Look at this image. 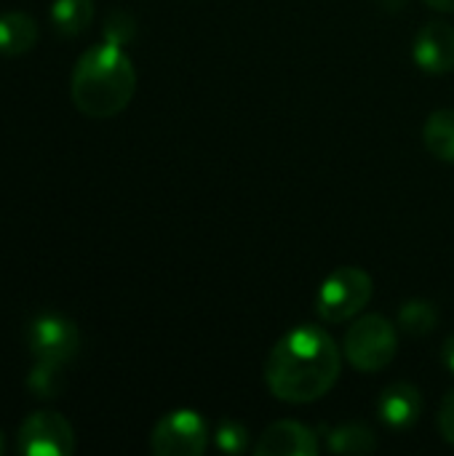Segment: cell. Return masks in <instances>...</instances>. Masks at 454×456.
<instances>
[{"instance_id": "obj_1", "label": "cell", "mask_w": 454, "mask_h": 456, "mask_svg": "<svg viewBox=\"0 0 454 456\" xmlns=\"http://www.w3.org/2000/svg\"><path fill=\"white\" fill-rule=\"evenodd\" d=\"M343 350L318 326L286 331L265 361V385L273 398L302 406L324 398L340 379Z\"/></svg>"}, {"instance_id": "obj_11", "label": "cell", "mask_w": 454, "mask_h": 456, "mask_svg": "<svg viewBox=\"0 0 454 456\" xmlns=\"http://www.w3.org/2000/svg\"><path fill=\"white\" fill-rule=\"evenodd\" d=\"M37 43V24L24 11L0 13V53L21 56Z\"/></svg>"}, {"instance_id": "obj_5", "label": "cell", "mask_w": 454, "mask_h": 456, "mask_svg": "<svg viewBox=\"0 0 454 456\" xmlns=\"http://www.w3.org/2000/svg\"><path fill=\"white\" fill-rule=\"evenodd\" d=\"M209 441V425L193 409L169 411L150 433V449L158 456H203Z\"/></svg>"}, {"instance_id": "obj_6", "label": "cell", "mask_w": 454, "mask_h": 456, "mask_svg": "<svg viewBox=\"0 0 454 456\" xmlns=\"http://www.w3.org/2000/svg\"><path fill=\"white\" fill-rule=\"evenodd\" d=\"M19 452L27 456H70L75 452V433L56 411H35L19 428Z\"/></svg>"}, {"instance_id": "obj_4", "label": "cell", "mask_w": 454, "mask_h": 456, "mask_svg": "<svg viewBox=\"0 0 454 456\" xmlns=\"http://www.w3.org/2000/svg\"><path fill=\"white\" fill-rule=\"evenodd\" d=\"M372 275L361 267H337L318 289L316 310L326 323H345L372 302Z\"/></svg>"}, {"instance_id": "obj_20", "label": "cell", "mask_w": 454, "mask_h": 456, "mask_svg": "<svg viewBox=\"0 0 454 456\" xmlns=\"http://www.w3.org/2000/svg\"><path fill=\"white\" fill-rule=\"evenodd\" d=\"M442 361H444V366L450 369L454 374V334L444 342V350H442Z\"/></svg>"}, {"instance_id": "obj_2", "label": "cell", "mask_w": 454, "mask_h": 456, "mask_svg": "<svg viewBox=\"0 0 454 456\" xmlns=\"http://www.w3.org/2000/svg\"><path fill=\"white\" fill-rule=\"evenodd\" d=\"M136 91V69L115 43L91 45L75 64L70 94L72 104L88 118L120 115Z\"/></svg>"}, {"instance_id": "obj_15", "label": "cell", "mask_w": 454, "mask_h": 456, "mask_svg": "<svg viewBox=\"0 0 454 456\" xmlns=\"http://www.w3.org/2000/svg\"><path fill=\"white\" fill-rule=\"evenodd\" d=\"M399 326L409 337H428L439 326V313L431 302L423 299H409L399 310Z\"/></svg>"}, {"instance_id": "obj_12", "label": "cell", "mask_w": 454, "mask_h": 456, "mask_svg": "<svg viewBox=\"0 0 454 456\" xmlns=\"http://www.w3.org/2000/svg\"><path fill=\"white\" fill-rule=\"evenodd\" d=\"M326 444L334 454H372L377 449V436L361 422H348L326 428Z\"/></svg>"}, {"instance_id": "obj_19", "label": "cell", "mask_w": 454, "mask_h": 456, "mask_svg": "<svg viewBox=\"0 0 454 456\" xmlns=\"http://www.w3.org/2000/svg\"><path fill=\"white\" fill-rule=\"evenodd\" d=\"M439 433L450 446H454V393L444 398V403L439 409Z\"/></svg>"}, {"instance_id": "obj_18", "label": "cell", "mask_w": 454, "mask_h": 456, "mask_svg": "<svg viewBox=\"0 0 454 456\" xmlns=\"http://www.w3.org/2000/svg\"><path fill=\"white\" fill-rule=\"evenodd\" d=\"M131 35H134V21H131V16L123 13V11H115V13L107 19V24H104V40H107V43H115V45H123Z\"/></svg>"}, {"instance_id": "obj_13", "label": "cell", "mask_w": 454, "mask_h": 456, "mask_svg": "<svg viewBox=\"0 0 454 456\" xmlns=\"http://www.w3.org/2000/svg\"><path fill=\"white\" fill-rule=\"evenodd\" d=\"M423 142L444 163H454V110L433 112L423 126Z\"/></svg>"}, {"instance_id": "obj_17", "label": "cell", "mask_w": 454, "mask_h": 456, "mask_svg": "<svg viewBox=\"0 0 454 456\" xmlns=\"http://www.w3.org/2000/svg\"><path fill=\"white\" fill-rule=\"evenodd\" d=\"M214 444L225 454H244L249 446V430L238 419H222L214 433Z\"/></svg>"}, {"instance_id": "obj_8", "label": "cell", "mask_w": 454, "mask_h": 456, "mask_svg": "<svg viewBox=\"0 0 454 456\" xmlns=\"http://www.w3.org/2000/svg\"><path fill=\"white\" fill-rule=\"evenodd\" d=\"M417 67L428 75H447L454 69V27L447 21L425 24L412 43Z\"/></svg>"}, {"instance_id": "obj_14", "label": "cell", "mask_w": 454, "mask_h": 456, "mask_svg": "<svg viewBox=\"0 0 454 456\" xmlns=\"http://www.w3.org/2000/svg\"><path fill=\"white\" fill-rule=\"evenodd\" d=\"M94 19V3L91 0H56L51 5V21L56 29L67 37L80 35Z\"/></svg>"}, {"instance_id": "obj_21", "label": "cell", "mask_w": 454, "mask_h": 456, "mask_svg": "<svg viewBox=\"0 0 454 456\" xmlns=\"http://www.w3.org/2000/svg\"><path fill=\"white\" fill-rule=\"evenodd\" d=\"M431 8L436 11H444V13H454V0H425Z\"/></svg>"}, {"instance_id": "obj_7", "label": "cell", "mask_w": 454, "mask_h": 456, "mask_svg": "<svg viewBox=\"0 0 454 456\" xmlns=\"http://www.w3.org/2000/svg\"><path fill=\"white\" fill-rule=\"evenodd\" d=\"M80 347L78 329L62 315H40L29 326V350L37 361L67 363Z\"/></svg>"}, {"instance_id": "obj_3", "label": "cell", "mask_w": 454, "mask_h": 456, "mask_svg": "<svg viewBox=\"0 0 454 456\" xmlns=\"http://www.w3.org/2000/svg\"><path fill=\"white\" fill-rule=\"evenodd\" d=\"M399 350L396 329L383 315H364L359 318L343 342L345 361L361 374H377L391 366Z\"/></svg>"}, {"instance_id": "obj_16", "label": "cell", "mask_w": 454, "mask_h": 456, "mask_svg": "<svg viewBox=\"0 0 454 456\" xmlns=\"http://www.w3.org/2000/svg\"><path fill=\"white\" fill-rule=\"evenodd\" d=\"M27 387L32 395L48 401L62 395L64 390V363L56 361H37V366H32L29 377H27Z\"/></svg>"}, {"instance_id": "obj_10", "label": "cell", "mask_w": 454, "mask_h": 456, "mask_svg": "<svg viewBox=\"0 0 454 456\" xmlns=\"http://www.w3.org/2000/svg\"><path fill=\"white\" fill-rule=\"evenodd\" d=\"M377 414H380L383 425H388L391 430H396V433L409 430L417 425V419L423 414V395L409 382H393L380 393Z\"/></svg>"}, {"instance_id": "obj_22", "label": "cell", "mask_w": 454, "mask_h": 456, "mask_svg": "<svg viewBox=\"0 0 454 456\" xmlns=\"http://www.w3.org/2000/svg\"><path fill=\"white\" fill-rule=\"evenodd\" d=\"M5 454V438H3V433H0V456Z\"/></svg>"}, {"instance_id": "obj_9", "label": "cell", "mask_w": 454, "mask_h": 456, "mask_svg": "<svg viewBox=\"0 0 454 456\" xmlns=\"http://www.w3.org/2000/svg\"><path fill=\"white\" fill-rule=\"evenodd\" d=\"M257 456H316L318 454V436L294 419L273 422L254 446Z\"/></svg>"}]
</instances>
